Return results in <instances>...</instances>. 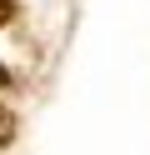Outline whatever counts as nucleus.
I'll return each instance as SVG.
<instances>
[{"instance_id": "obj_1", "label": "nucleus", "mask_w": 150, "mask_h": 155, "mask_svg": "<svg viewBox=\"0 0 150 155\" xmlns=\"http://www.w3.org/2000/svg\"><path fill=\"white\" fill-rule=\"evenodd\" d=\"M10 135H15V120H10V110H5V105H0V145H5Z\"/></svg>"}, {"instance_id": "obj_2", "label": "nucleus", "mask_w": 150, "mask_h": 155, "mask_svg": "<svg viewBox=\"0 0 150 155\" xmlns=\"http://www.w3.org/2000/svg\"><path fill=\"white\" fill-rule=\"evenodd\" d=\"M10 20V0H0V25H5Z\"/></svg>"}]
</instances>
